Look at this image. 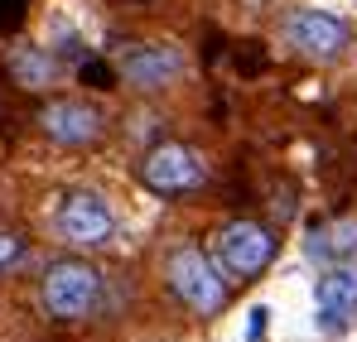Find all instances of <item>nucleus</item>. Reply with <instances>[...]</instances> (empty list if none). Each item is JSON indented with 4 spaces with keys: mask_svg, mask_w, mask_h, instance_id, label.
Wrapping results in <instances>:
<instances>
[{
    "mask_svg": "<svg viewBox=\"0 0 357 342\" xmlns=\"http://www.w3.org/2000/svg\"><path fill=\"white\" fill-rule=\"evenodd\" d=\"M102 294V275L87 261H54L44 270V309L54 318H87Z\"/></svg>",
    "mask_w": 357,
    "mask_h": 342,
    "instance_id": "1",
    "label": "nucleus"
},
{
    "mask_svg": "<svg viewBox=\"0 0 357 342\" xmlns=\"http://www.w3.org/2000/svg\"><path fill=\"white\" fill-rule=\"evenodd\" d=\"M169 285H174V294L188 309H198V313H218V309L227 304V285H222L218 265H213L203 251H193V246H183V251L169 256Z\"/></svg>",
    "mask_w": 357,
    "mask_h": 342,
    "instance_id": "2",
    "label": "nucleus"
},
{
    "mask_svg": "<svg viewBox=\"0 0 357 342\" xmlns=\"http://www.w3.org/2000/svg\"><path fill=\"white\" fill-rule=\"evenodd\" d=\"M275 256V236L261 227V222H227L218 231V261L227 275H261Z\"/></svg>",
    "mask_w": 357,
    "mask_h": 342,
    "instance_id": "3",
    "label": "nucleus"
},
{
    "mask_svg": "<svg viewBox=\"0 0 357 342\" xmlns=\"http://www.w3.org/2000/svg\"><path fill=\"white\" fill-rule=\"evenodd\" d=\"M140 178H145L155 193H188V188L203 183V164H198V155H193L188 145H160V150L145 155Z\"/></svg>",
    "mask_w": 357,
    "mask_h": 342,
    "instance_id": "4",
    "label": "nucleus"
},
{
    "mask_svg": "<svg viewBox=\"0 0 357 342\" xmlns=\"http://www.w3.org/2000/svg\"><path fill=\"white\" fill-rule=\"evenodd\" d=\"M290 44L304 58H338L348 49V24L328 10H295L290 15Z\"/></svg>",
    "mask_w": 357,
    "mask_h": 342,
    "instance_id": "5",
    "label": "nucleus"
},
{
    "mask_svg": "<svg viewBox=\"0 0 357 342\" xmlns=\"http://www.w3.org/2000/svg\"><path fill=\"white\" fill-rule=\"evenodd\" d=\"M112 227H116V217L97 193H73L59 208V231L73 246H102L112 236Z\"/></svg>",
    "mask_w": 357,
    "mask_h": 342,
    "instance_id": "6",
    "label": "nucleus"
},
{
    "mask_svg": "<svg viewBox=\"0 0 357 342\" xmlns=\"http://www.w3.org/2000/svg\"><path fill=\"white\" fill-rule=\"evenodd\" d=\"M39 125L59 145H92L102 135V111L87 107V102H49L44 116H39Z\"/></svg>",
    "mask_w": 357,
    "mask_h": 342,
    "instance_id": "7",
    "label": "nucleus"
},
{
    "mask_svg": "<svg viewBox=\"0 0 357 342\" xmlns=\"http://www.w3.org/2000/svg\"><path fill=\"white\" fill-rule=\"evenodd\" d=\"M178 72H183V58H178V49H169V44H145V49H130V54L121 58V77H126L130 87H145V92L174 82Z\"/></svg>",
    "mask_w": 357,
    "mask_h": 342,
    "instance_id": "8",
    "label": "nucleus"
},
{
    "mask_svg": "<svg viewBox=\"0 0 357 342\" xmlns=\"http://www.w3.org/2000/svg\"><path fill=\"white\" fill-rule=\"evenodd\" d=\"M319 323L324 328H343L357 313V270L353 265H333L319 275Z\"/></svg>",
    "mask_w": 357,
    "mask_h": 342,
    "instance_id": "9",
    "label": "nucleus"
},
{
    "mask_svg": "<svg viewBox=\"0 0 357 342\" xmlns=\"http://www.w3.org/2000/svg\"><path fill=\"white\" fill-rule=\"evenodd\" d=\"M309 256H319V261H348V256H357V217L328 222V227H314Z\"/></svg>",
    "mask_w": 357,
    "mask_h": 342,
    "instance_id": "10",
    "label": "nucleus"
},
{
    "mask_svg": "<svg viewBox=\"0 0 357 342\" xmlns=\"http://www.w3.org/2000/svg\"><path fill=\"white\" fill-rule=\"evenodd\" d=\"M10 72H15L24 87H49V77H54V63L39 54V49H20V54L10 58Z\"/></svg>",
    "mask_w": 357,
    "mask_h": 342,
    "instance_id": "11",
    "label": "nucleus"
},
{
    "mask_svg": "<svg viewBox=\"0 0 357 342\" xmlns=\"http://www.w3.org/2000/svg\"><path fill=\"white\" fill-rule=\"evenodd\" d=\"M266 318H271V313H266V309L256 304V309H251V333H246L251 342H261V338H266Z\"/></svg>",
    "mask_w": 357,
    "mask_h": 342,
    "instance_id": "12",
    "label": "nucleus"
},
{
    "mask_svg": "<svg viewBox=\"0 0 357 342\" xmlns=\"http://www.w3.org/2000/svg\"><path fill=\"white\" fill-rule=\"evenodd\" d=\"M15 256H20V241L15 236H0V265H10Z\"/></svg>",
    "mask_w": 357,
    "mask_h": 342,
    "instance_id": "13",
    "label": "nucleus"
}]
</instances>
